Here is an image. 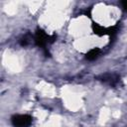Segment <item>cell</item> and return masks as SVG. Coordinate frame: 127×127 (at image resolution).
Instances as JSON below:
<instances>
[{
  "mask_svg": "<svg viewBox=\"0 0 127 127\" xmlns=\"http://www.w3.org/2000/svg\"><path fill=\"white\" fill-rule=\"evenodd\" d=\"M56 40V36H49L44 30L42 29H37L36 35H35V42L37 44V46L41 47L42 49H44L46 51V46L48 44H52L54 43Z\"/></svg>",
  "mask_w": 127,
  "mask_h": 127,
  "instance_id": "6da1fadb",
  "label": "cell"
},
{
  "mask_svg": "<svg viewBox=\"0 0 127 127\" xmlns=\"http://www.w3.org/2000/svg\"><path fill=\"white\" fill-rule=\"evenodd\" d=\"M11 122L14 127H29L32 123V117L28 114H18L12 116Z\"/></svg>",
  "mask_w": 127,
  "mask_h": 127,
  "instance_id": "7a4b0ae2",
  "label": "cell"
},
{
  "mask_svg": "<svg viewBox=\"0 0 127 127\" xmlns=\"http://www.w3.org/2000/svg\"><path fill=\"white\" fill-rule=\"evenodd\" d=\"M92 30L94 32V34H96L97 36H103V35H107V29L94 23L92 24Z\"/></svg>",
  "mask_w": 127,
  "mask_h": 127,
  "instance_id": "3957f363",
  "label": "cell"
},
{
  "mask_svg": "<svg viewBox=\"0 0 127 127\" xmlns=\"http://www.w3.org/2000/svg\"><path fill=\"white\" fill-rule=\"evenodd\" d=\"M99 54H100V50H99L98 48H94V49L90 50V51L86 54L85 59H86V60H88V61H94L95 59H97V58H98Z\"/></svg>",
  "mask_w": 127,
  "mask_h": 127,
  "instance_id": "277c9868",
  "label": "cell"
},
{
  "mask_svg": "<svg viewBox=\"0 0 127 127\" xmlns=\"http://www.w3.org/2000/svg\"><path fill=\"white\" fill-rule=\"evenodd\" d=\"M21 45L22 46H27L28 44H29V39L27 38V36H24L22 39H21Z\"/></svg>",
  "mask_w": 127,
  "mask_h": 127,
  "instance_id": "5b68a950",
  "label": "cell"
},
{
  "mask_svg": "<svg viewBox=\"0 0 127 127\" xmlns=\"http://www.w3.org/2000/svg\"><path fill=\"white\" fill-rule=\"evenodd\" d=\"M121 4H122V7H123V9H124L125 11H127V1H123Z\"/></svg>",
  "mask_w": 127,
  "mask_h": 127,
  "instance_id": "8992f818",
  "label": "cell"
}]
</instances>
